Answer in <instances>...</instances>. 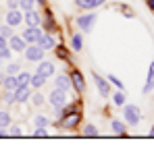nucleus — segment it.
I'll list each match as a JSON object with an SVG mask.
<instances>
[{
	"label": "nucleus",
	"mask_w": 154,
	"mask_h": 145,
	"mask_svg": "<svg viewBox=\"0 0 154 145\" xmlns=\"http://www.w3.org/2000/svg\"><path fill=\"white\" fill-rule=\"evenodd\" d=\"M29 99H31V104H33V106H38V108H40V106H44L46 96H42V91H40V89H35V91H31V97H29Z\"/></svg>",
	"instance_id": "23"
},
{
	"label": "nucleus",
	"mask_w": 154,
	"mask_h": 145,
	"mask_svg": "<svg viewBox=\"0 0 154 145\" xmlns=\"http://www.w3.org/2000/svg\"><path fill=\"white\" fill-rule=\"evenodd\" d=\"M83 135H85V137H98V129H96L94 124H85V126H83Z\"/></svg>",
	"instance_id": "30"
},
{
	"label": "nucleus",
	"mask_w": 154,
	"mask_h": 145,
	"mask_svg": "<svg viewBox=\"0 0 154 145\" xmlns=\"http://www.w3.org/2000/svg\"><path fill=\"white\" fill-rule=\"evenodd\" d=\"M154 89V60L150 62V67H148V77H146V85H144V93L148 96L150 91Z\"/></svg>",
	"instance_id": "19"
},
{
	"label": "nucleus",
	"mask_w": 154,
	"mask_h": 145,
	"mask_svg": "<svg viewBox=\"0 0 154 145\" xmlns=\"http://www.w3.org/2000/svg\"><path fill=\"white\" fill-rule=\"evenodd\" d=\"M35 44H38L42 50H46V52H48V50H54V48H56V37H54L52 33H46V31H44V35H42Z\"/></svg>",
	"instance_id": "14"
},
{
	"label": "nucleus",
	"mask_w": 154,
	"mask_h": 145,
	"mask_svg": "<svg viewBox=\"0 0 154 145\" xmlns=\"http://www.w3.org/2000/svg\"><path fill=\"white\" fill-rule=\"evenodd\" d=\"M79 122H81V110H75V112L67 114L63 120H58V124H60L63 129H67V131H73Z\"/></svg>",
	"instance_id": "6"
},
{
	"label": "nucleus",
	"mask_w": 154,
	"mask_h": 145,
	"mask_svg": "<svg viewBox=\"0 0 154 145\" xmlns=\"http://www.w3.org/2000/svg\"><path fill=\"white\" fill-rule=\"evenodd\" d=\"M54 87H56V89H63V91H71V89H73L71 77H69V75H56V79H54Z\"/></svg>",
	"instance_id": "15"
},
{
	"label": "nucleus",
	"mask_w": 154,
	"mask_h": 145,
	"mask_svg": "<svg viewBox=\"0 0 154 145\" xmlns=\"http://www.w3.org/2000/svg\"><path fill=\"white\" fill-rule=\"evenodd\" d=\"M8 135H11V137H23V126H19V124H13Z\"/></svg>",
	"instance_id": "34"
},
{
	"label": "nucleus",
	"mask_w": 154,
	"mask_h": 145,
	"mask_svg": "<svg viewBox=\"0 0 154 145\" xmlns=\"http://www.w3.org/2000/svg\"><path fill=\"white\" fill-rule=\"evenodd\" d=\"M106 79H108V81H110V83H112L117 89H123V81H119V77H117V75L108 72V75H106Z\"/></svg>",
	"instance_id": "31"
},
{
	"label": "nucleus",
	"mask_w": 154,
	"mask_h": 145,
	"mask_svg": "<svg viewBox=\"0 0 154 145\" xmlns=\"http://www.w3.org/2000/svg\"><path fill=\"white\" fill-rule=\"evenodd\" d=\"M19 8L25 13V10H31L35 8V0H19Z\"/></svg>",
	"instance_id": "29"
},
{
	"label": "nucleus",
	"mask_w": 154,
	"mask_h": 145,
	"mask_svg": "<svg viewBox=\"0 0 154 145\" xmlns=\"http://www.w3.org/2000/svg\"><path fill=\"white\" fill-rule=\"evenodd\" d=\"M23 21H25L27 27H38V25H42L44 17L40 15V10L31 8V10H25V13H23Z\"/></svg>",
	"instance_id": "9"
},
{
	"label": "nucleus",
	"mask_w": 154,
	"mask_h": 145,
	"mask_svg": "<svg viewBox=\"0 0 154 145\" xmlns=\"http://www.w3.org/2000/svg\"><path fill=\"white\" fill-rule=\"evenodd\" d=\"M19 71H21V64H17V62H8L6 64V75H17Z\"/></svg>",
	"instance_id": "33"
},
{
	"label": "nucleus",
	"mask_w": 154,
	"mask_h": 145,
	"mask_svg": "<svg viewBox=\"0 0 154 145\" xmlns=\"http://www.w3.org/2000/svg\"><path fill=\"white\" fill-rule=\"evenodd\" d=\"M92 79H94V85H96V89H98V93L100 97H110V81L102 77V75H98V72H92Z\"/></svg>",
	"instance_id": "3"
},
{
	"label": "nucleus",
	"mask_w": 154,
	"mask_h": 145,
	"mask_svg": "<svg viewBox=\"0 0 154 145\" xmlns=\"http://www.w3.org/2000/svg\"><path fill=\"white\" fill-rule=\"evenodd\" d=\"M4 21L11 25V27H19V25L23 23V10L21 8H6Z\"/></svg>",
	"instance_id": "7"
},
{
	"label": "nucleus",
	"mask_w": 154,
	"mask_h": 145,
	"mask_svg": "<svg viewBox=\"0 0 154 145\" xmlns=\"http://www.w3.org/2000/svg\"><path fill=\"white\" fill-rule=\"evenodd\" d=\"M106 4V0H75V6L79 10H96Z\"/></svg>",
	"instance_id": "11"
},
{
	"label": "nucleus",
	"mask_w": 154,
	"mask_h": 145,
	"mask_svg": "<svg viewBox=\"0 0 154 145\" xmlns=\"http://www.w3.org/2000/svg\"><path fill=\"white\" fill-rule=\"evenodd\" d=\"M150 135H152V137H154V126H152V129H150Z\"/></svg>",
	"instance_id": "43"
},
{
	"label": "nucleus",
	"mask_w": 154,
	"mask_h": 145,
	"mask_svg": "<svg viewBox=\"0 0 154 145\" xmlns=\"http://www.w3.org/2000/svg\"><path fill=\"white\" fill-rule=\"evenodd\" d=\"M96 21H98V15H96L94 10H85L83 15L75 17V25L79 27V31H81V33H90V31L94 29Z\"/></svg>",
	"instance_id": "1"
},
{
	"label": "nucleus",
	"mask_w": 154,
	"mask_h": 145,
	"mask_svg": "<svg viewBox=\"0 0 154 145\" xmlns=\"http://www.w3.org/2000/svg\"><path fill=\"white\" fill-rule=\"evenodd\" d=\"M6 46H8V40L4 35H0V48H6Z\"/></svg>",
	"instance_id": "39"
},
{
	"label": "nucleus",
	"mask_w": 154,
	"mask_h": 145,
	"mask_svg": "<svg viewBox=\"0 0 154 145\" xmlns=\"http://www.w3.org/2000/svg\"><path fill=\"white\" fill-rule=\"evenodd\" d=\"M121 10L125 13V17H127V19H133V17H135V15H133V10H129L127 6H121Z\"/></svg>",
	"instance_id": "38"
},
{
	"label": "nucleus",
	"mask_w": 154,
	"mask_h": 145,
	"mask_svg": "<svg viewBox=\"0 0 154 145\" xmlns=\"http://www.w3.org/2000/svg\"><path fill=\"white\" fill-rule=\"evenodd\" d=\"M125 102H127V93H125V89H119V91L112 96V104H115V106H125Z\"/></svg>",
	"instance_id": "24"
},
{
	"label": "nucleus",
	"mask_w": 154,
	"mask_h": 145,
	"mask_svg": "<svg viewBox=\"0 0 154 145\" xmlns=\"http://www.w3.org/2000/svg\"><path fill=\"white\" fill-rule=\"evenodd\" d=\"M2 19H4V15H0V23H2Z\"/></svg>",
	"instance_id": "45"
},
{
	"label": "nucleus",
	"mask_w": 154,
	"mask_h": 145,
	"mask_svg": "<svg viewBox=\"0 0 154 145\" xmlns=\"http://www.w3.org/2000/svg\"><path fill=\"white\" fill-rule=\"evenodd\" d=\"M0 35H4L8 40L11 35H15V27H11L8 23H0Z\"/></svg>",
	"instance_id": "26"
},
{
	"label": "nucleus",
	"mask_w": 154,
	"mask_h": 145,
	"mask_svg": "<svg viewBox=\"0 0 154 145\" xmlns=\"http://www.w3.org/2000/svg\"><path fill=\"white\" fill-rule=\"evenodd\" d=\"M35 71L42 72L44 77H48V79H50L52 75L56 72V67H54V62H50V60H44V58H42L40 62H35Z\"/></svg>",
	"instance_id": "12"
},
{
	"label": "nucleus",
	"mask_w": 154,
	"mask_h": 145,
	"mask_svg": "<svg viewBox=\"0 0 154 145\" xmlns=\"http://www.w3.org/2000/svg\"><path fill=\"white\" fill-rule=\"evenodd\" d=\"M33 124H35V126H48V118H46L44 114H35V116H33Z\"/></svg>",
	"instance_id": "32"
},
{
	"label": "nucleus",
	"mask_w": 154,
	"mask_h": 145,
	"mask_svg": "<svg viewBox=\"0 0 154 145\" xmlns=\"http://www.w3.org/2000/svg\"><path fill=\"white\" fill-rule=\"evenodd\" d=\"M11 54H13V50L8 48V46H6V48H0V58H2V60L8 62V60H11Z\"/></svg>",
	"instance_id": "35"
},
{
	"label": "nucleus",
	"mask_w": 154,
	"mask_h": 145,
	"mask_svg": "<svg viewBox=\"0 0 154 145\" xmlns=\"http://www.w3.org/2000/svg\"><path fill=\"white\" fill-rule=\"evenodd\" d=\"M2 87L8 89V91H15V89H17V75H4Z\"/></svg>",
	"instance_id": "21"
},
{
	"label": "nucleus",
	"mask_w": 154,
	"mask_h": 145,
	"mask_svg": "<svg viewBox=\"0 0 154 145\" xmlns=\"http://www.w3.org/2000/svg\"><path fill=\"white\" fill-rule=\"evenodd\" d=\"M2 81H4V72H0V85H2Z\"/></svg>",
	"instance_id": "42"
},
{
	"label": "nucleus",
	"mask_w": 154,
	"mask_h": 145,
	"mask_svg": "<svg viewBox=\"0 0 154 145\" xmlns=\"http://www.w3.org/2000/svg\"><path fill=\"white\" fill-rule=\"evenodd\" d=\"M2 99H4V104H6V106H13V104H17V102H15V91H8V89H4V93H2Z\"/></svg>",
	"instance_id": "28"
},
{
	"label": "nucleus",
	"mask_w": 154,
	"mask_h": 145,
	"mask_svg": "<svg viewBox=\"0 0 154 145\" xmlns=\"http://www.w3.org/2000/svg\"><path fill=\"white\" fill-rule=\"evenodd\" d=\"M31 87H17L15 89V102L17 104H25V102H29V97H31Z\"/></svg>",
	"instance_id": "16"
},
{
	"label": "nucleus",
	"mask_w": 154,
	"mask_h": 145,
	"mask_svg": "<svg viewBox=\"0 0 154 145\" xmlns=\"http://www.w3.org/2000/svg\"><path fill=\"white\" fill-rule=\"evenodd\" d=\"M21 35H23V40H25L27 44H35L44 35V29H42V25H38V27H25Z\"/></svg>",
	"instance_id": "8"
},
{
	"label": "nucleus",
	"mask_w": 154,
	"mask_h": 145,
	"mask_svg": "<svg viewBox=\"0 0 154 145\" xmlns=\"http://www.w3.org/2000/svg\"><path fill=\"white\" fill-rule=\"evenodd\" d=\"M146 4H148V8L154 13V0H146Z\"/></svg>",
	"instance_id": "40"
},
{
	"label": "nucleus",
	"mask_w": 154,
	"mask_h": 145,
	"mask_svg": "<svg viewBox=\"0 0 154 145\" xmlns=\"http://www.w3.org/2000/svg\"><path fill=\"white\" fill-rule=\"evenodd\" d=\"M73 52H81L83 50V33L81 31H75V33H71V48Z\"/></svg>",
	"instance_id": "18"
},
{
	"label": "nucleus",
	"mask_w": 154,
	"mask_h": 145,
	"mask_svg": "<svg viewBox=\"0 0 154 145\" xmlns=\"http://www.w3.org/2000/svg\"><path fill=\"white\" fill-rule=\"evenodd\" d=\"M11 122H13L11 112H6V110H2V108H0V126H2V129H8V126H11Z\"/></svg>",
	"instance_id": "25"
},
{
	"label": "nucleus",
	"mask_w": 154,
	"mask_h": 145,
	"mask_svg": "<svg viewBox=\"0 0 154 145\" xmlns=\"http://www.w3.org/2000/svg\"><path fill=\"white\" fill-rule=\"evenodd\" d=\"M8 48L13 50V52H21V54H23V50L27 48V42L23 40V35L15 33V35L8 37Z\"/></svg>",
	"instance_id": "13"
},
{
	"label": "nucleus",
	"mask_w": 154,
	"mask_h": 145,
	"mask_svg": "<svg viewBox=\"0 0 154 145\" xmlns=\"http://www.w3.org/2000/svg\"><path fill=\"white\" fill-rule=\"evenodd\" d=\"M110 129L115 131V135H125V131H127V124L125 120H110Z\"/></svg>",
	"instance_id": "22"
},
{
	"label": "nucleus",
	"mask_w": 154,
	"mask_h": 145,
	"mask_svg": "<svg viewBox=\"0 0 154 145\" xmlns=\"http://www.w3.org/2000/svg\"><path fill=\"white\" fill-rule=\"evenodd\" d=\"M46 81H48V77H44L42 72L35 71L33 75H31V79H29V87H31V89H42Z\"/></svg>",
	"instance_id": "17"
},
{
	"label": "nucleus",
	"mask_w": 154,
	"mask_h": 145,
	"mask_svg": "<svg viewBox=\"0 0 154 145\" xmlns=\"http://www.w3.org/2000/svg\"><path fill=\"white\" fill-rule=\"evenodd\" d=\"M123 120L127 126H137L140 120H142V110L133 104H125L123 106Z\"/></svg>",
	"instance_id": "2"
},
{
	"label": "nucleus",
	"mask_w": 154,
	"mask_h": 145,
	"mask_svg": "<svg viewBox=\"0 0 154 145\" xmlns=\"http://www.w3.org/2000/svg\"><path fill=\"white\" fill-rule=\"evenodd\" d=\"M35 4H40V6H44V0H35Z\"/></svg>",
	"instance_id": "41"
},
{
	"label": "nucleus",
	"mask_w": 154,
	"mask_h": 145,
	"mask_svg": "<svg viewBox=\"0 0 154 145\" xmlns=\"http://www.w3.org/2000/svg\"><path fill=\"white\" fill-rule=\"evenodd\" d=\"M69 77H71L73 89H75L77 93H83V91H85V79H83V75H81V71H79V69H73Z\"/></svg>",
	"instance_id": "10"
},
{
	"label": "nucleus",
	"mask_w": 154,
	"mask_h": 145,
	"mask_svg": "<svg viewBox=\"0 0 154 145\" xmlns=\"http://www.w3.org/2000/svg\"><path fill=\"white\" fill-rule=\"evenodd\" d=\"M54 52H56V56H58V58H63V60H69V48H65V46L56 44Z\"/></svg>",
	"instance_id": "27"
},
{
	"label": "nucleus",
	"mask_w": 154,
	"mask_h": 145,
	"mask_svg": "<svg viewBox=\"0 0 154 145\" xmlns=\"http://www.w3.org/2000/svg\"><path fill=\"white\" fill-rule=\"evenodd\" d=\"M46 102L50 104L52 108H63L67 102H69V97H67V91H63V89H52L50 96H46Z\"/></svg>",
	"instance_id": "4"
},
{
	"label": "nucleus",
	"mask_w": 154,
	"mask_h": 145,
	"mask_svg": "<svg viewBox=\"0 0 154 145\" xmlns=\"http://www.w3.org/2000/svg\"><path fill=\"white\" fill-rule=\"evenodd\" d=\"M35 137H48V131H46V126H35V133H33Z\"/></svg>",
	"instance_id": "36"
},
{
	"label": "nucleus",
	"mask_w": 154,
	"mask_h": 145,
	"mask_svg": "<svg viewBox=\"0 0 154 145\" xmlns=\"http://www.w3.org/2000/svg\"><path fill=\"white\" fill-rule=\"evenodd\" d=\"M23 56H25L29 62H40L46 56V50H42L38 44H27V48L23 50Z\"/></svg>",
	"instance_id": "5"
},
{
	"label": "nucleus",
	"mask_w": 154,
	"mask_h": 145,
	"mask_svg": "<svg viewBox=\"0 0 154 145\" xmlns=\"http://www.w3.org/2000/svg\"><path fill=\"white\" fill-rule=\"evenodd\" d=\"M0 67H4V60H2V58H0Z\"/></svg>",
	"instance_id": "44"
},
{
	"label": "nucleus",
	"mask_w": 154,
	"mask_h": 145,
	"mask_svg": "<svg viewBox=\"0 0 154 145\" xmlns=\"http://www.w3.org/2000/svg\"><path fill=\"white\" fill-rule=\"evenodd\" d=\"M29 79H31V72L21 69L17 72V87H29Z\"/></svg>",
	"instance_id": "20"
},
{
	"label": "nucleus",
	"mask_w": 154,
	"mask_h": 145,
	"mask_svg": "<svg viewBox=\"0 0 154 145\" xmlns=\"http://www.w3.org/2000/svg\"><path fill=\"white\" fill-rule=\"evenodd\" d=\"M6 8H19V0H6Z\"/></svg>",
	"instance_id": "37"
}]
</instances>
